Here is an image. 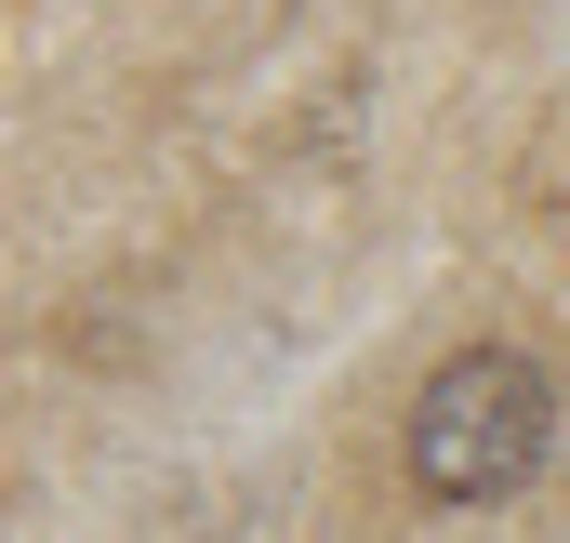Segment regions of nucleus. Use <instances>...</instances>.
<instances>
[{
  "label": "nucleus",
  "mask_w": 570,
  "mask_h": 543,
  "mask_svg": "<svg viewBox=\"0 0 570 543\" xmlns=\"http://www.w3.org/2000/svg\"><path fill=\"white\" fill-rule=\"evenodd\" d=\"M544 451H558V385H544V358L464 345V358L425 372V398H412V491H425V504H451V517L518 504V491L544 477Z\"/></svg>",
  "instance_id": "1"
}]
</instances>
